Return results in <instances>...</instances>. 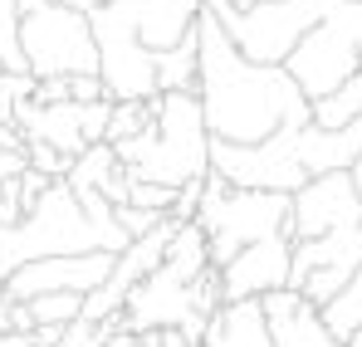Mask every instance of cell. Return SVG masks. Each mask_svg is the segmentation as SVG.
<instances>
[{"mask_svg": "<svg viewBox=\"0 0 362 347\" xmlns=\"http://www.w3.org/2000/svg\"><path fill=\"white\" fill-rule=\"evenodd\" d=\"M206 127L216 142H269L284 127L313 122V98L294 83L284 64H255L240 54L230 30L201 10V78H196Z\"/></svg>", "mask_w": 362, "mask_h": 347, "instance_id": "6da1fadb", "label": "cell"}, {"mask_svg": "<svg viewBox=\"0 0 362 347\" xmlns=\"http://www.w3.org/2000/svg\"><path fill=\"white\" fill-rule=\"evenodd\" d=\"M201 10L206 0H113L93 10L88 20L108 98H157V54L201 25Z\"/></svg>", "mask_w": 362, "mask_h": 347, "instance_id": "7a4b0ae2", "label": "cell"}, {"mask_svg": "<svg viewBox=\"0 0 362 347\" xmlns=\"http://www.w3.org/2000/svg\"><path fill=\"white\" fill-rule=\"evenodd\" d=\"M211 127L201 93H157L152 98V127L118 142V162L132 181L157 186H186L211 176Z\"/></svg>", "mask_w": 362, "mask_h": 347, "instance_id": "3957f363", "label": "cell"}, {"mask_svg": "<svg viewBox=\"0 0 362 347\" xmlns=\"http://www.w3.org/2000/svg\"><path fill=\"white\" fill-rule=\"evenodd\" d=\"M132 240L108 235L74 196L69 181H54L45 191V201L20 220V225H0V289L5 279L30 264V259H49V254H88V249H113L122 254Z\"/></svg>", "mask_w": 362, "mask_h": 347, "instance_id": "277c9868", "label": "cell"}, {"mask_svg": "<svg viewBox=\"0 0 362 347\" xmlns=\"http://www.w3.org/2000/svg\"><path fill=\"white\" fill-rule=\"evenodd\" d=\"M289 206H294V196H284V191H250V186H230L216 172L206 176V196H201L196 225L211 240L216 269L230 264L245 245L289 230Z\"/></svg>", "mask_w": 362, "mask_h": 347, "instance_id": "5b68a950", "label": "cell"}, {"mask_svg": "<svg viewBox=\"0 0 362 347\" xmlns=\"http://www.w3.org/2000/svg\"><path fill=\"white\" fill-rule=\"evenodd\" d=\"M206 10L230 30L245 59L255 64H289L313 25H323L338 0H259L250 10H235L230 0H206Z\"/></svg>", "mask_w": 362, "mask_h": 347, "instance_id": "8992f818", "label": "cell"}, {"mask_svg": "<svg viewBox=\"0 0 362 347\" xmlns=\"http://www.w3.org/2000/svg\"><path fill=\"white\" fill-rule=\"evenodd\" d=\"M20 49L25 69L35 78H78V73H98V40H93V20L74 5H35L20 10Z\"/></svg>", "mask_w": 362, "mask_h": 347, "instance_id": "52a82bcc", "label": "cell"}, {"mask_svg": "<svg viewBox=\"0 0 362 347\" xmlns=\"http://www.w3.org/2000/svg\"><path fill=\"white\" fill-rule=\"evenodd\" d=\"M284 69L313 103L343 88L362 69V0H338V10L303 35V45L289 54Z\"/></svg>", "mask_w": 362, "mask_h": 347, "instance_id": "ba28073f", "label": "cell"}, {"mask_svg": "<svg viewBox=\"0 0 362 347\" xmlns=\"http://www.w3.org/2000/svg\"><path fill=\"white\" fill-rule=\"evenodd\" d=\"M211 172L226 176L230 186H250V191H284L294 196L299 186H308L313 176L299 157V127L274 132L269 142H211Z\"/></svg>", "mask_w": 362, "mask_h": 347, "instance_id": "9c48e42d", "label": "cell"}, {"mask_svg": "<svg viewBox=\"0 0 362 347\" xmlns=\"http://www.w3.org/2000/svg\"><path fill=\"white\" fill-rule=\"evenodd\" d=\"M118 254L113 249H88V254H49V259H30L5 279V298L30 303L40 293H93L108 284Z\"/></svg>", "mask_w": 362, "mask_h": 347, "instance_id": "30bf717a", "label": "cell"}, {"mask_svg": "<svg viewBox=\"0 0 362 347\" xmlns=\"http://www.w3.org/2000/svg\"><path fill=\"white\" fill-rule=\"evenodd\" d=\"M358 220H362V196L353 172H323L294 191L284 235L289 240H318V235H333L343 225H358Z\"/></svg>", "mask_w": 362, "mask_h": 347, "instance_id": "8fae6325", "label": "cell"}, {"mask_svg": "<svg viewBox=\"0 0 362 347\" xmlns=\"http://www.w3.org/2000/svg\"><path fill=\"white\" fill-rule=\"evenodd\" d=\"M289 269H294V240L289 235H269V240L245 245L230 264H221L226 303L264 298V293H274V289H289Z\"/></svg>", "mask_w": 362, "mask_h": 347, "instance_id": "7c38bea8", "label": "cell"}, {"mask_svg": "<svg viewBox=\"0 0 362 347\" xmlns=\"http://www.w3.org/2000/svg\"><path fill=\"white\" fill-rule=\"evenodd\" d=\"M259 303L269 313L274 347H343L333 338V328L323 323L318 303H308L299 289H274V293H264Z\"/></svg>", "mask_w": 362, "mask_h": 347, "instance_id": "4fadbf2b", "label": "cell"}, {"mask_svg": "<svg viewBox=\"0 0 362 347\" xmlns=\"http://www.w3.org/2000/svg\"><path fill=\"white\" fill-rule=\"evenodd\" d=\"M318 269H343L348 279L362 269V220L358 225H343L333 235H318V240H294V269H289V289H303L308 274Z\"/></svg>", "mask_w": 362, "mask_h": 347, "instance_id": "5bb4252c", "label": "cell"}, {"mask_svg": "<svg viewBox=\"0 0 362 347\" xmlns=\"http://www.w3.org/2000/svg\"><path fill=\"white\" fill-rule=\"evenodd\" d=\"M201 347H274L269 333V313L259 298H240V303H221L206 323Z\"/></svg>", "mask_w": 362, "mask_h": 347, "instance_id": "9a60e30c", "label": "cell"}, {"mask_svg": "<svg viewBox=\"0 0 362 347\" xmlns=\"http://www.w3.org/2000/svg\"><path fill=\"white\" fill-rule=\"evenodd\" d=\"M177 279H186V284H196L206 269H216V259H211V240H206V230L196 225V220H181L177 235H172V245H167V259H162Z\"/></svg>", "mask_w": 362, "mask_h": 347, "instance_id": "2e32d148", "label": "cell"}, {"mask_svg": "<svg viewBox=\"0 0 362 347\" xmlns=\"http://www.w3.org/2000/svg\"><path fill=\"white\" fill-rule=\"evenodd\" d=\"M196 78H201V25L167 54H157V88L162 93H196Z\"/></svg>", "mask_w": 362, "mask_h": 347, "instance_id": "e0dca14e", "label": "cell"}, {"mask_svg": "<svg viewBox=\"0 0 362 347\" xmlns=\"http://www.w3.org/2000/svg\"><path fill=\"white\" fill-rule=\"evenodd\" d=\"M118 167H122L118 147H113V142H98V147H88L83 157H74V167H69L64 181H69L74 191H103V186L118 176Z\"/></svg>", "mask_w": 362, "mask_h": 347, "instance_id": "ac0fdd59", "label": "cell"}, {"mask_svg": "<svg viewBox=\"0 0 362 347\" xmlns=\"http://www.w3.org/2000/svg\"><path fill=\"white\" fill-rule=\"evenodd\" d=\"M358 117H362V69L343 88H333L328 98L313 103V122H318V127H348V122H358Z\"/></svg>", "mask_w": 362, "mask_h": 347, "instance_id": "d6986e66", "label": "cell"}, {"mask_svg": "<svg viewBox=\"0 0 362 347\" xmlns=\"http://www.w3.org/2000/svg\"><path fill=\"white\" fill-rule=\"evenodd\" d=\"M318 313H323V323L333 328V338H338V343L348 347V338H353V333L362 328V269L353 274V284H348V289L338 293L333 303H323Z\"/></svg>", "mask_w": 362, "mask_h": 347, "instance_id": "ffe728a7", "label": "cell"}, {"mask_svg": "<svg viewBox=\"0 0 362 347\" xmlns=\"http://www.w3.org/2000/svg\"><path fill=\"white\" fill-rule=\"evenodd\" d=\"M152 127V98H113V117H108V142L118 147L127 137Z\"/></svg>", "mask_w": 362, "mask_h": 347, "instance_id": "44dd1931", "label": "cell"}, {"mask_svg": "<svg viewBox=\"0 0 362 347\" xmlns=\"http://www.w3.org/2000/svg\"><path fill=\"white\" fill-rule=\"evenodd\" d=\"M30 308H35V323L69 328L74 318H83V293H40V298H30Z\"/></svg>", "mask_w": 362, "mask_h": 347, "instance_id": "7402d4cb", "label": "cell"}, {"mask_svg": "<svg viewBox=\"0 0 362 347\" xmlns=\"http://www.w3.org/2000/svg\"><path fill=\"white\" fill-rule=\"evenodd\" d=\"M25 157H30V167H35V172L54 176V181H64L69 167H74V157H64L59 147H49V142H25Z\"/></svg>", "mask_w": 362, "mask_h": 347, "instance_id": "603a6c76", "label": "cell"}, {"mask_svg": "<svg viewBox=\"0 0 362 347\" xmlns=\"http://www.w3.org/2000/svg\"><path fill=\"white\" fill-rule=\"evenodd\" d=\"M167 216L162 211H142V206H118V225L127 230V240H142L147 230H157Z\"/></svg>", "mask_w": 362, "mask_h": 347, "instance_id": "cb8c5ba5", "label": "cell"}, {"mask_svg": "<svg viewBox=\"0 0 362 347\" xmlns=\"http://www.w3.org/2000/svg\"><path fill=\"white\" fill-rule=\"evenodd\" d=\"M25 220V191H20V176L0 181V225H20Z\"/></svg>", "mask_w": 362, "mask_h": 347, "instance_id": "d4e9b609", "label": "cell"}, {"mask_svg": "<svg viewBox=\"0 0 362 347\" xmlns=\"http://www.w3.org/2000/svg\"><path fill=\"white\" fill-rule=\"evenodd\" d=\"M201 196H206V176H201V181H186V186L177 191L172 220H196V211H201Z\"/></svg>", "mask_w": 362, "mask_h": 347, "instance_id": "484cf974", "label": "cell"}, {"mask_svg": "<svg viewBox=\"0 0 362 347\" xmlns=\"http://www.w3.org/2000/svg\"><path fill=\"white\" fill-rule=\"evenodd\" d=\"M74 98V78H40L35 83V103H69Z\"/></svg>", "mask_w": 362, "mask_h": 347, "instance_id": "4316f807", "label": "cell"}, {"mask_svg": "<svg viewBox=\"0 0 362 347\" xmlns=\"http://www.w3.org/2000/svg\"><path fill=\"white\" fill-rule=\"evenodd\" d=\"M142 338V347H196L181 328H152V333H137Z\"/></svg>", "mask_w": 362, "mask_h": 347, "instance_id": "83f0119b", "label": "cell"}, {"mask_svg": "<svg viewBox=\"0 0 362 347\" xmlns=\"http://www.w3.org/2000/svg\"><path fill=\"white\" fill-rule=\"evenodd\" d=\"M30 172V157L25 152H10V147H0V181H10V176H25Z\"/></svg>", "mask_w": 362, "mask_h": 347, "instance_id": "f1b7e54d", "label": "cell"}, {"mask_svg": "<svg viewBox=\"0 0 362 347\" xmlns=\"http://www.w3.org/2000/svg\"><path fill=\"white\" fill-rule=\"evenodd\" d=\"M59 5H74V10H83V15H93V10H103V5H113V0H59Z\"/></svg>", "mask_w": 362, "mask_h": 347, "instance_id": "f546056e", "label": "cell"}, {"mask_svg": "<svg viewBox=\"0 0 362 347\" xmlns=\"http://www.w3.org/2000/svg\"><path fill=\"white\" fill-rule=\"evenodd\" d=\"M353 181H358V196H362V162L353 167Z\"/></svg>", "mask_w": 362, "mask_h": 347, "instance_id": "4dcf8cb0", "label": "cell"}, {"mask_svg": "<svg viewBox=\"0 0 362 347\" xmlns=\"http://www.w3.org/2000/svg\"><path fill=\"white\" fill-rule=\"evenodd\" d=\"M0 73H5V69H0Z\"/></svg>", "mask_w": 362, "mask_h": 347, "instance_id": "1f68e13d", "label": "cell"}]
</instances>
